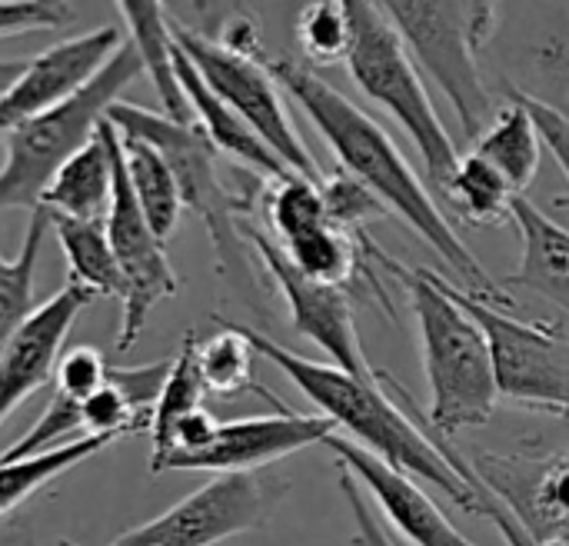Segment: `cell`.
Masks as SVG:
<instances>
[{"label": "cell", "instance_id": "obj_1", "mask_svg": "<svg viewBox=\"0 0 569 546\" xmlns=\"http://www.w3.org/2000/svg\"><path fill=\"white\" fill-rule=\"evenodd\" d=\"M270 77L277 87H283L300 110L310 117V123L320 130L327 147L337 153L340 170H347L353 180H360L390 214H397L447 267V280L470 294L480 304H490L507 314H520V307L510 300L500 280L487 274V267L473 257V250L463 244L457 227L447 220V214L437 207L427 183L417 177L397 140L347 93L330 87L323 77H317L303 60L293 57H263Z\"/></svg>", "mask_w": 569, "mask_h": 546}, {"label": "cell", "instance_id": "obj_2", "mask_svg": "<svg viewBox=\"0 0 569 546\" xmlns=\"http://www.w3.org/2000/svg\"><path fill=\"white\" fill-rule=\"evenodd\" d=\"M240 330L253 344L257 357L280 367L287 380L307 400L317 404L320 417H327L333 430L350 434V444L373 454L397 474L427 480L430 487L443 490L467 514L483 517L477 487L467 477H460L450 467V460L440 454L433 437L423 430V424L410 410L403 397V384L393 374L377 370L373 380H360L333 364H317L303 354L280 347L273 337H267L257 327H240Z\"/></svg>", "mask_w": 569, "mask_h": 546}, {"label": "cell", "instance_id": "obj_3", "mask_svg": "<svg viewBox=\"0 0 569 546\" xmlns=\"http://www.w3.org/2000/svg\"><path fill=\"white\" fill-rule=\"evenodd\" d=\"M367 254L410 294V307L423 340V370L430 384V407L427 414L417 410L420 420L443 440L487 427L500 407V387L483 327L457 304L443 274H433L427 267L410 270L383 254L373 240L367 244Z\"/></svg>", "mask_w": 569, "mask_h": 546}, {"label": "cell", "instance_id": "obj_4", "mask_svg": "<svg viewBox=\"0 0 569 546\" xmlns=\"http://www.w3.org/2000/svg\"><path fill=\"white\" fill-rule=\"evenodd\" d=\"M107 120L117 127L120 137L147 140L167 160L177 180L183 210L197 214L207 227L220 277L253 294L257 277L247 257L243 220L250 217L257 193H263L267 183H257L250 177H243V183H230L220 173V150L210 143V137L197 123H180V120H170L167 113L147 110L140 103H123V100L110 107Z\"/></svg>", "mask_w": 569, "mask_h": 546}, {"label": "cell", "instance_id": "obj_5", "mask_svg": "<svg viewBox=\"0 0 569 546\" xmlns=\"http://www.w3.org/2000/svg\"><path fill=\"white\" fill-rule=\"evenodd\" d=\"M347 10L353 23V47L347 57L353 83L403 127L423 160L427 190L443 197L460 163V150L430 100L417 60L410 57L400 30L390 23L380 3L347 0Z\"/></svg>", "mask_w": 569, "mask_h": 546}, {"label": "cell", "instance_id": "obj_6", "mask_svg": "<svg viewBox=\"0 0 569 546\" xmlns=\"http://www.w3.org/2000/svg\"><path fill=\"white\" fill-rule=\"evenodd\" d=\"M380 10L400 30L417 63L450 100L467 140L473 143L497 117L493 90L480 70V50L500 27V3H430L387 0Z\"/></svg>", "mask_w": 569, "mask_h": 546}, {"label": "cell", "instance_id": "obj_7", "mask_svg": "<svg viewBox=\"0 0 569 546\" xmlns=\"http://www.w3.org/2000/svg\"><path fill=\"white\" fill-rule=\"evenodd\" d=\"M143 73V60L130 40L107 60V67L77 90L67 103L17 123L7 137V157L0 167V210L40 207L43 190L57 170L97 133L120 93Z\"/></svg>", "mask_w": 569, "mask_h": 546}, {"label": "cell", "instance_id": "obj_8", "mask_svg": "<svg viewBox=\"0 0 569 546\" xmlns=\"http://www.w3.org/2000/svg\"><path fill=\"white\" fill-rule=\"evenodd\" d=\"M170 37L180 47V53L197 67V73L203 77V83L300 177L320 183L323 170L317 163V157L310 153V147L303 143V137L297 133L280 87L270 77L263 57H243L233 53L227 47H220L210 33L187 27L180 20L170 17Z\"/></svg>", "mask_w": 569, "mask_h": 546}, {"label": "cell", "instance_id": "obj_9", "mask_svg": "<svg viewBox=\"0 0 569 546\" xmlns=\"http://www.w3.org/2000/svg\"><path fill=\"white\" fill-rule=\"evenodd\" d=\"M450 294L483 327L490 340L500 397L517 400L527 410H543L550 417L569 414L567 334L553 324H530L520 320V314H507L490 304H480L453 284Z\"/></svg>", "mask_w": 569, "mask_h": 546}, {"label": "cell", "instance_id": "obj_10", "mask_svg": "<svg viewBox=\"0 0 569 546\" xmlns=\"http://www.w3.org/2000/svg\"><path fill=\"white\" fill-rule=\"evenodd\" d=\"M283 497L287 484L280 480H267L260 474H220L160 517L130 527L107 546H217L260 530ZM60 546L73 544L63 540Z\"/></svg>", "mask_w": 569, "mask_h": 546}, {"label": "cell", "instance_id": "obj_11", "mask_svg": "<svg viewBox=\"0 0 569 546\" xmlns=\"http://www.w3.org/2000/svg\"><path fill=\"white\" fill-rule=\"evenodd\" d=\"M110 250L117 257V267L123 274V314H120V330H117V350H130L150 314L180 294V280L167 260L163 240L150 230L147 217L140 214L133 190H130V177H127V163H123V143L120 133L113 127V200L103 220Z\"/></svg>", "mask_w": 569, "mask_h": 546}, {"label": "cell", "instance_id": "obj_12", "mask_svg": "<svg viewBox=\"0 0 569 546\" xmlns=\"http://www.w3.org/2000/svg\"><path fill=\"white\" fill-rule=\"evenodd\" d=\"M467 464L533 544L569 537V447L530 437L513 454L480 450Z\"/></svg>", "mask_w": 569, "mask_h": 546}, {"label": "cell", "instance_id": "obj_13", "mask_svg": "<svg viewBox=\"0 0 569 546\" xmlns=\"http://www.w3.org/2000/svg\"><path fill=\"white\" fill-rule=\"evenodd\" d=\"M243 237L250 247H257L267 274L277 280L287 307H290V324L297 334H303L310 344H317L323 354H330L333 367L360 377V380H373L377 367L367 364L360 334H357V320H353V300L350 290L343 287H323L313 284L307 277H300L290 260L283 257L280 244L263 234L253 224H243Z\"/></svg>", "mask_w": 569, "mask_h": 546}, {"label": "cell", "instance_id": "obj_14", "mask_svg": "<svg viewBox=\"0 0 569 546\" xmlns=\"http://www.w3.org/2000/svg\"><path fill=\"white\" fill-rule=\"evenodd\" d=\"M120 47L123 33L117 27H97L90 33L60 40L27 60L20 77L0 93V140L17 123L67 103L107 67V60Z\"/></svg>", "mask_w": 569, "mask_h": 546}, {"label": "cell", "instance_id": "obj_15", "mask_svg": "<svg viewBox=\"0 0 569 546\" xmlns=\"http://www.w3.org/2000/svg\"><path fill=\"white\" fill-rule=\"evenodd\" d=\"M333 424L320 414H297L287 404H280L270 417H247L220 424L213 444L183 460L180 470H203V474H257L267 464H277L290 454H300L307 447L327 444L333 437Z\"/></svg>", "mask_w": 569, "mask_h": 546}, {"label": "cell", "instance_id": "obj_16", "mask_svg": "<svg viewBox=\"0 0 569 546\" xmlns=\"http://www.w3.org/2000/svg\"><path fill=\"white\" fill-rule=\"evenodd\" d=\"M97 297L77 284H63L50 300H43L33 317L20 327L10 347L0 357V427L3 420L47 380H53L57 360L63 354V340L73 320Z\"/></svg>", "mask_w": 569, "mask_h": 546}, {"label": "cell", "instance_id": "obj_17", "mask_svg": "<svg viewBox=\"0 0 569 546\" xmlns=\"http://www.w3.org/2000/svg\"><path fill=\"white\" fill-rule=\"evenodd\" d=\"M323 447L333 450L337 470H347L360 487H367V494L377 500L383 517L413 546H480L470 537H463L443 517V510L423 494V487H417L413 477L397 474L393 467H387L383 460L360 450L357 444H350L340 434L327 437Z\"/></svg>", "mask_w": 569, "mask_h": 546}, {"label": "cell", "instance_id": "obj_18", "mask_svg": "<svg viewBox=\"0 0 569 546\" xmlns=\"http://www.w3.org/2000/svg\"><path fill=\"white\" fill-rule=\"evenodd\" d=\"M173 63H177V80L183 87V97L190 103V113H193V123L210 137V143L233 157L237 163H243L247 170H257L263 180H280V177H290L293 170L203 83V77L197 73V67L180 53V47L173 43Z\"/></svg>", "mask_w": 569, "mask_h": 546}, {"label": "cell", "instance_id": "obj_19", "mask_svg": "<svg viewBox=\"0 0 569 546\" xmlns=\"http://www.w3.org/2000/svg\"><path fill=\"white\" fill-rule=\"evenodd\" d=\"M113 200V123L103 120L97 133L57 170L40 197V207L73 220L103 224Z\"/></svg>", "mask_w": 569, "mask_h": 546}, {"label": "cell", "instance_id": "obj_20", "mask_svg": "<svg viewBox=\"0 0 569 546\" xmlns=\"http://www.w3.org/2000/svg\"><path fill=\"white\" fill-rule=\"evenodd\" d=\"M513 220L523 237V260L507 284L540 294L569 317V230L550 220L530 197H517Z\"/></svg>", "mask_w": 569, "mask_h": 546}, {"label": "cell", "instance_id": "obj_21", "mask_svg": "<svg viewBox=\"0 0 569 546\" xmlns=\"http://www.w3.org/2000/svg\"><path fill=\"white\" fill-rule=\"evenodd\" d=\"M117 7H120V17L127 20L130 43H133V50H137L140 60H143V73H150V80H153V87H157V93H160L163 113H167L170 120L193 123L190 103H187L183 87H180V80H177L170 17H167L163 3H153V0H123V3H117Z\"/></svg>", "mask_w": 569, "mask_h": 546}, {"label": "cell", "instance_id": "obj_22", "mask_svg": "<svg viewBox=\"0 0 569 546\" xmlns=\"http://www.w3.org/2000/svg\"><path fill=\"white\" fill-rule=\"evenodd\" d=\"M473 153L483 157L493 170L503 173V180L527 197L530 183L540 173V160H543V137L533 123V117L517 103L507 100L493 123L473 140Z\"/></svg>", "mask_w": 569, "mask_h": 546}, {"label": "cell", "instance_id": "obj_23", "mask_svg": "<svg viewBox=\"0 0 569 546\" xmlns=\"http://www.w3.org/2000/svg\"><path fill=\"white\" fill-rule=\"evenodd\" d=\"M50 214V210H47ZM50 230L57 234V244L67 257L70 280L93 297H110L123 304V274L117 267V257L110 250L107 230L97 220H73L63 214H50Z\"/></svg>", "mask_w": 569, "mask_h": 546}, {"label": "cell", "instance_id": "obj_24", "mask_svg": "<svg viewBox=\"0 0 569 546\" xmlns=\"http://www.w3.org/2000/svg\"><path fill=\"white\" fill-rule=\"evenodd\" d=\"M517 197L520 193L503 180V173L493 170L473 150L460 157V163L443 190V203H450V210L473 227H500V224L513 220Z\"/></svg>", "mask_w": 569, "mask_h": 546}, {"label": "cell", "instance_id": "obj_25", "mask_svg": "<svg viewBox=\"0 0 569 546\" xmlns=\"http://www.w3.org/2000/svg\"><path fill=\"white\" fill-rule=\"evenodd\" d=\"M120 143H123V163H127V177H130L133 200H137L140 214L147 217L150 230L160 240H167L177 230L180 214H183L177 180H173L167 160L147 140L120 137Z\"/></svg>", "mask_w": 569, "mask_h": 546}, {"label": "cell", "instance_id": "obj_26", "mask_svg": "<svg viewBox=\"0 0 569 546\" xmlns=\"http://www.w3.org/2000/svg\"><path fill=\"white\" fill-rule=\"evenodd\" d=\"M47 234H50V214L43 207H37L27 224L20 254L13 260L0 257V357L37 310L33 307V274H37V260H40Z\"/></svg>", "mask_w": 569, "mask_h": 546}, {"label": "cell", "instance_id": "obj_27", "mask_svg": "<svg viewBox=\"0 0 569 546\" xmlns=\"http://www.w3.org/2000/svg\"><path fill=\"white\" fill-rule=\"evenodd\" d=\"M117 437H83L77 444H67L60 450L17 460V464H0V517L13 514L23 500H30L37 490L50 487L57 477L73 470L77 464L90 460L93 454L107 450Z\"/></svg>", "mask_w": 569, "mask_h": 546}, {"label": "cell", "instance_id": "obj_28", "mask_svg": "<svg viewBox=\"0 0 569 546\" xmlns=\"http://www.w3.org/2000/svg\"><path fill=\"white\" fill-rule=\"evenodd\" d=\"M217 324H220V330L197 344V364H200L207 394L237 397L243 390H257L260 384L253 380V364H257L253 344L243 337L240 324H230L220 317H217Z\"/></svg>", "mask_w": 569, "mask_h": 546}, {"label": "cell", "instance_id": "obj_29", "mask_svg": "<svg viewBox=\"0 0 569 546\" xmlns=\"http://www.w3.org/2000/svg\"><path fill=\"white\" fill-rule=\"evenodd\" d=\"M263 214L270 220V230L277 234V244H290L293 237H300L320 224H330L320 183H313L300 173L267 180Z\"/></svg>", "mask_w": 569, "mask_h": 546}, {"label": "cell", "instance_id": "obj_30", "mask_svg": "<svg viewBox=\"0 0 569 546\" xmlns=\"http://www.w3.org/2000/svg\"><path fill=\"white\" fill-rule=\"evenodd\" d=\"M197 330H187L183 337V347L177 350L173 357V367H170V377L163 384V394L153 407V424H150V437H163L177 420H183L187 414L200 410L203 407V397H207V387H203V377H200V364H197Z\"/></svg>", "mask_w": 569, "mask_h": 546}, {"label": "cell", "instance_id": "obj_31", "mask_svg": "<svg viewBox=\"0 0 569 546\" xmlns=\"http://www.w3.org/2000/svg\"><path fill=\"white\" fill-rule=\"evenodd\" d=\"M297 40L303 57L313 63H340L350 57L353 47V23L347 0H320L300 10L297 17Z\"/></svg>", "mask_w": 569, "mask_h": 546}, {"label": "cell", "instance_id": "obj_32", "mask_svg": "<svg viewBox=\"0 0 569 546\" xmlns=\"http://www.w3.org/2000/svg\"><path fill=\"white\" fill-rule=\"evenodd\" d=\"M320 193H323V203H327V217L333 227L360 237L367 234V224L380 220L383 214H390L360 180H353L347 170H333V173H323L320 180Z\"/></svg>", "mask_w": 569, "mask_h": 546}, {"label": "cell", "instance_id": "obj_33", "mask_svg": "<svg viewBox=\"0 0 569 546\" xmlns=\"http://www.w3.org/2000/svg\"><path fill=\"white\" fill-rule=\"evenodd\" d=\"M110 364H103L100 350L93 347H70L60 354L57 370H53V390L63 394L67 400H90L103 384H107Z\"/></svg>", "mask_w": 569, "mask_h": 546}, {"label": "cell", "instance_id": "obj_34", "mask_svg": "<svg viewBox=\"0 0 569 546\" xmlns=\"http://www.w3.org/2000/svg\"><path fill=\"white\" fill-rule=\"evenodd\" d=\"M500 93H503V100H517L533 117V123H537V130L543 137V147H550V153L557 157L560 170L567 173L569 180V107H550L547 100L520 93L507 80H500Z\"/></svg>", "mask_w": 569, "mask_h": 546}, {"label": "cell", "instance_id": "obj_35", "mask_svg": "<svg viewBox=\"0 0 569 546\" xmlns=\"http://www.w3.org/2000/svg\"><path fill=\"white\" fill-rule=\"evenodd\" d=\"M73 17L70 3L50 0H0V40L33 30H57Z\"/></svg>", "mask_w": 569, "mask_h": 546}, {"label": "cell", "instance_id": "obj_36", "mask_svg": "<svg viewBox=\"0 0 569 546\" xmlns=\"http://www.w3.org/2000/svg\"><path fill=\"white\" fill-rule=\"evenodd\" d=\"M337 484H340V494H343L350 517H353V546H397L390 540V534L383 530V524L377 520L367 497L360 494V484L347 470H337Z\"/></svg>", "mask_w": 569, "mask_h": 546}, {"label": "cell", "instance_id": "obj_37", "mask_svg": "<svg viewBox=\"0 0 569 546\" xmlns=\"http://www.w3.org/2000/svg\"><path fill=\"white\" fill-rule=\"evenodd\" d=\"M0 546H40L37 544V537L30 534V527L27 524H7V527H0Z\"/></svg>", "mask_w": 569, "mask_h": 546}, {"label": "cell", "instance_id": "obj_38", "mask_svg": "<svg viewBox=\"0 0 569 546\" xmlns=\"http://www.w3.org/2000/svg\"><path fill=\"white\" fill-rule=\"evenodd\" d=\"M23 63H27V60H0V93H3L17 77H20Z\"/></svg>", "mask_w": 569, "mask_h": 546}, {"label": "cell", "instance_id": "obj_39", "mask_svg": "<svg viewBox=\"0 0 569 546\" xmlns=\"http://www.w3.org/2000/svg\"><path fill=\"white\" fill-rule=\"evenodd\" d=\"M557 420L563 424V437H567V447H569V414H560Z\"/></svg>", "mask_w": 569, "mask_h": 546}]
</instances>
